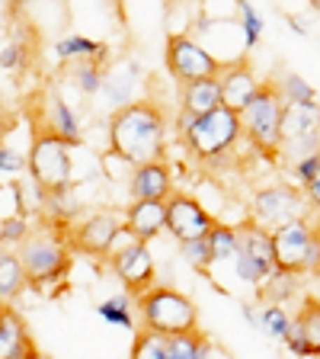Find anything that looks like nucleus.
I'll return each instance as SVG.
<instances>
[{
    "label": "nucleus",
    "mask_w": 320,
    "mask_h": 359,
    "mask_svg": "<svg viewBox=\"0 0 320 359\" xmlns=\"http://www.w3.org/2000/svg\"><path fill=\"white\" fill-rule=\"evenodd\" d=\"M167 119L157 100H134L109 116V157L122 161L128 170L154 161H167Z\"/></svg>",
    "instance_id": "nucleus-1"
},
{
    "label": "nucleus",
    "mask_w": 320,
    "mask_h": 359,
    "mask_svg": "<svg viewBox=\"0 0 320 359\" xmlns=\"http://www.w3.org/2000/svg\"><path fill=\"white\" fill-rule=\"evenodd\" d=\"M16 257H20L29 285L36 289H52L55 283L71 273V260H74V250L67 244V228L48 222H36L32 224V234L16 247Z\"/></svg>",
    "instance_id": "nucleus-2"
},
{
    "label": "nucleus",
    "mask_w": 320,
    "mask_h": 359,
    "mask_svg": "<svg viewBox=\"0 0 320 359\" xmlns=\"http://www.w3.org/2000/svg\"><path fill=\"white\" fill-rule=\"evenodd\" d=\"M134 314H138V327L154 330V334H189L199 330V308L186 292L173 289V285L157 283L144 295L134 299Z\"/></svg>",
    "instance_id": "nucleus-3"
},
{
    "label": "nucleus",
    "mask_w": 320,
    "mask_h": 359,
    "mask_svg": "<svg viewBox=\"0 0 320 359\" xmlns=\"http://www.w3.org/2000/svg\"><path fill=\"white\" fill-rule=\"evenodd\" d=\"M240 138H244L240 116L221 106V109L209 112V116L193 119L189 132L183 135L179 142H183V148H186L195 161L215 167V164H224V161H228V154L240 144Z\"/></svg>",
    "instance_id": "nucleus-4"
},
{
    "label": "nucleus",
    "mask_w": 320,
    "mask_h": 359,
    "mask_svg": "<svg viewBox=\"0 0 320 359\" xmlns=\"http://www.w3.org/2000/svg\"><path fill=\"white\" fill-rule=\"evenodd\" d=\"M71 144L61 142L58 135L48 128L32 126V142L26 154V173L36 180L45 193H58V189L74 187V157Z\"/></svg>",
    "instance_id": "nucleus-5"
},
{
    "label": "nucleus",
    "mask_w": 320,
    "mask_h": 359,
    "mask_svg": "<svg viewBox=\"0 0 320 359\" xmlns=\"http://www.w3.org/2000/svg\"><path fill=\"white\" fill-rule=\"evenodd\" d=\"M301 218H314L311 205H307L305 193L288 180H276L266 187H256L246 202V222H253L256 228L276 231L282 224L301 222Z\"/></svg>",
    "instance_id": "nucleus-6"
},
{
    "label": "nucleus",
    "mask_w": 320,
    "mask_h": 359,
    "mask_svg": "<svg viewBox=\"0 0 320 359\" xmlns=\"http://www.w3.org/2000/svg\"><path fill=\"white\" fill-rule=\"evenodd\" d=\"M272 234V254H276L279 273H291V276H314L320 260V222L317 218H301L276 228Z\"/></svg>",
    "instance_id": "nucleus-7"
},
{
    "label": "nucleus",
    "mask_w": 320,
    "mask_h": 359,
    "mask_svg": "<svg viewBox=\"0 0 320 359\" xmlns=\"http://www.w3.org/2000/svg\"><path fill=\"white\" fill-rule=\"evenodd\" d=\"M282 106L285 103L279 100L272 77H266L256 90V97L250 100V106L240 112L244 138L266 157H279L282 151Z\"/></svg>",
    "instance_id": "nucleus-8"
},
{
    "label": "nucleus",
    "mask_w": 320,
    "mask_h": 359,
    "mask_svg": "<svg viewBox=\"0 0 320 359\" xmlns=\"http://www.w3.org/2000/svg\"><path fill=\"white\" fill-rule=\"evenodd\" d=\"M164 65H167V74H170L179 87L211 81V77H218V71H221V61L195 36H189V32H170V36H167Z\"/></svg>",
    "instance_id": "nucleus-9"
},
{
    "label": "nucleus",
    "mask_w": 320,
    "mask_h": 359,
    "mask_svg": "<svg viewBox=\"0 0 320 359\" xmlns=\"http://www.w3.org/2000/svg\"><path fill=\"white\" fill-rule=\"evenodd\" d=\"M240 250L234 257V273L244 285L260 289L276 273V254H272V234L266 228H256L253 222H240Z\"/></svg>",
    "instance_id": "nucleus-10"
},
{
    "label": "nucleus",
    "mask_w": 320,
    "mask_h": 359,
    "mask_svg": "<svg viewBox=\"0 0 320 359\" xmlns=\"http://www.w3.org/2000/svg\"><path fill=\"white\" fill-rule=\"evenodd\" d=\"M122 234V215L112 209L90 212L81 222H74L67 228V244L74 254L93 257V260H109L116 244Z\"/></svg>",
    "instance_id": "nucleus-11"
},
{
    "label": "nucleus",
    "mask_w": 320,
    "mask_h": 359,
    "mask_svg": "<svg viewBox=\"0 0 320 359\" xmlns=\"http://www.w3.org/2000/svg\"><path fill=\"white\" fill-rule=\"evenodd\" d=\"M106 263H109L112 276L122 283L125 295H132V299H138V295H144L148 289L157 285V263L154 254H151V244L132 241V244L112 250V257Z\"/></svg>",
    "instance_id": "nucleus-12"
},
{
    "label": "nucleus",
    "mask_w": 320,
    "mask_h": 359,
    "mask_svg": "<svg viewBox=\"0 0 320 359\" xmlns=\"http://www.w3.org/2000/svg\"><path fill=\"white\" fill-rule=\"evenodd\" d=\"M215 224H218V218L211 215V212L205 209L195 196L183 193V189H173V196L167 199V224H164V231L170 234L176 244L209 238Z\"/></svg>",
    "instance_id": "nucleus-13"
},
{
    "label": "nucleus",
    "mask_w": 320,
    "mask_h": 359,
    "mask_svg": "<svg viewBox=\"0 0 320 359\" xmlns=\"http://www.w3.org/2000/svg\"><path fill=\"white\" fill-rule=\"evenodd\" d=\"M263 77H256L250 58H234V61H221V71H218V90H221V106L231 112H244L250 106V100L256 97Z\"/></svg>",
    "instance_id": "nucleus-14"
},
{
    "label": "nucleus",
    "mask_w": 320,
    "mask_h": 359,
    "mask_svg": "<svg viewBox=\"0 0 320 359\" xmlns=\"http://www.w3.org/2000/svg\"><path fill=\"white\" fill-rule=\"evenodd\" d=\"M282 346L291 353V359L320 356V299H314V295L301 299L298 311L291 314V327Z\"/></svg>",
    "instance_id": "nucleus-15"
},
{
    "label": "nucleus",
    "mask_w": 320,
    "mask_h": 359,
    "mask_svg": "<svg viewBox=\"0 0 320 359\" xmlns=\"http://www.w3.org/2000/svg\"><path fill=\"white\" fill-rule=\"evenodd\" d=\"M173 170L167 161L134 167L128 177V196L132 202H167L173 196Z\"/></svg>",
    "instance_id": "nucleus-16"
},
{
    "label": "nucleus",
    "mask_w": 320,
    "mask_h": 359,
    "mask_svg": "<svg viewBox=\"0 0 320 359\" xmlns=\"http://www.w3.org/2000/svg\"><path fill=\"white\" fill-rule=\"evenodd\" d=\"M39 126L48 128L52 135H58L61 142H67L71 148H81V142H83L81 116L71 109V103L61 97L58 90L45 93V112H42V119H39Z\"/></svg>",
    "instance_id": "nucleus-17"
},
{
    "label": "nucleus",
    "mask_w": 320,
    "mask_h": 359,
    "mask_svg": "<svg viewBox=\"0 0 320 359\" xmlns=\"http://www.w3.org/2000/svg\"><path fill=\"white\" fill-rule=\"evenodd\" d=\"M167 224V202H128L122 212V228L138 244H151L157 234H164Z\"/></svg>",
    "instance_id": "nucleus-18"
},
{
    "label": "nucleus",
    "mask_w": 320,
    "mask_h": 359,
    "mask_svg": "<svg viewBox=\"0 0 320 359\" xmlns=\"http://www.w3.org/2000/svg\"><path fill=\"white\" fill-rule=\"evenodd\" d=\"M36 340L29 334V324L13 305H4L0 311V359H29L36 353Z\"/></svg>",
    "instance_id": "nucleus-19"
},
{
    "label": "nucleus",
    "mask_w": 320,
    "mask_h": 359,
    "mask_svg": "<svg viewBox=\"0 0 320 359\" xmlns=\"http://www.w3.org/2000/svg\"><path fill=\"white\" fill-rule=\"evenodd\" d=\"M320 138V103H291L282 106V144Z\"/></svg>",
    "instance_id": "nucleus-20"
},
{
    "label": "nucleus",
    "mask_w": 320,
    "mask_h": 359,
    "mask_svg": "<svg viewBox=\"0 0 320 359\" xmlns=\"http://www.w3.org/2000/svg\"><path fill=\"white\" fill-rule=\"evenodd\" d=\"M52 55L61 65H81V61H93V65H109V45L99 42V39L81 36V32H71V36L58 39L52 45Z\"/></svg>",
    "instance_id": "nucleus-21"
},
{
    "label": "nucleus",
    "mask_w": 320,
    "mask_h": 359,
    "mask_svg": "<svg viewBox=\"0 0 320 359\" xmlns=\"http://www.w3.org/2000/svg\"><path fill=\"white\" fill-rule=\"evenodd\" d=\"M138 77H141V65H138L134 58H128L122 67H106L99 93L112 103V112L138 100L134 97V83H138Z\"/></svg>",
    "instance_id": "nucleus-22"
},
{
    "label": "nucleus",
    "mask_w": 320,
    "mask_h": 359,
    "mask_svg": "<svg viewBox=\"0 0 320 359\" xmlns=\"http://www.w3.org/2000/svg\"><path fill=\"white\" fill-rule=\"evenodd\" d=\"M221 109V90H218V77L211 81H199L189 87H179V112H186L189 119L209 116V112Z\"/></svg>",
    "instance_id": "nucleus-23"
},
{
    "label": "nucleus",
    "mask_w": 320,
    "mask_h": 359,
    "mask_svg": "<svg viewBox=\"0 0 320 359\" xmlns=\"http://www.w3.org/2000/svg\"><path fill=\"white\" fill-rule=\"evenodd\" d=\"M215 340L205 330H189V334H173L167 337V359H218Z\"/></svg>",
    "instance_id": "nucleus-24"
},
{
    "label": "nucleus",
    "mask_w": 320,
    "mask_h": 359,
    "mask_svg": "<svg viewBox=\"0 0 320 359\" xmlns=\"http://www.w3.org/2000/svg\"><path fill=\"white\" fill-rule=\"evenodd\" d=\"M26 289H29V276H26L20 257L16 250L4 247L0 250V305H13Z\"/></svg>",
    "instance_id": "nucleus-25"
},
{
    "label": "nucleus",
    "mask_w": 320,
    "mask_h": 359,
    "mask_svg": "<svg viewBox=\"0 0 320 359\" xmlns=\"http://www.w3.org/2000/svg\"><path fill=\"white\" fill-rule=\"evenodd\" d=\"M39 222L58 224V228H71L74 222H81V199L74 196V187L58 189V193H45V205Z\"/></svg>",
    "instance_id": "nucleus-26"
},
{
    "label": "nucleus",
    "mask_w": 320,
    "mask_h": 359,
    "mask_svg": "<svg viewBox=\"0 0 320 359\" xmlns=\"http://www.w3.org/2000/svg\"><path fill=\"white\" fill-rule=\"evenodd\" d=\"M256 299L263 305H288V302L301 299V276H291V273H272L266 283L256 289Z\"/></svg>",
    "instance_id": "nucleus-27"
},
{
    "label": "nucleus",
    "mask_w": 320,
    "mask_h": 359,
    "mask_svg": "<svg viewBox=\"0 0 320 359\" xmlns=\"http://www.w3.org/2000/svg\"><path fill=\"white\" fill-rule=\"evenodd\" d=\"M97 314L103 318V324L109 327H119V330H138V314H134V299L119 292V295H112V299H103L97 305Z\"/></svg>",
    "instance_id": "nucleus-28"
},
{
    "label": "nucleus",
    "mask_w": 320,
    "mask_h": 359,
    "mask_svg": "<svg viewBox=\"0 0 320 359\" xmlns=\"http://www.w3.org/2000/svg\"><path fill=\"white\" fill-rule=\"evenodd\" d=\"M209 247L215 263H234V257L240 250V228L228 222H218L209 234Z\"/></svg>",
    "instance_id": "nucleus-29"
},
{
    "label": "nucleus",
    "mask_w": 320,
    "mask_h": 359,
    "mask_svg": "<svg viewBox=\"0 0 320 359\" xmlns=\"http://www.w3.org/2000/svg\"><path fill=\"white\" fill-rule=\"evenodd\" d=\"M272 83H276V93H279V100H282L285 106L314 103V100H317V90H314L301 74H295V71H285V74L272 77Z\"/></svg>",
    "instance_id": "nucleus-30"
},
{
    "label": "nucleus",
    "mask_w": 320,
    "mask_h": 359,
    "mask_svg": "<svg viewBox=\"0 0 320 359\" xmlns=\"http://www.w3.org/2000/svg\"><path fill=\"white\" fill-rule=\"evenodd\" d=\"M263 26H266V22H263L260 10H256L250 0H237V29H240V42H244V55L260 45Z\"/></svg>",
    "instance_id": "nucleus-31"
},
{
    "label": "nucleus",
    "mask_w": 320,
    "mask_h": 359,
    "mask_svg": "<svg viewBox=\"0 0 320 359\" xmlns=\"http://www.w3.org/2000/svg\"><path fill=\"white\" fill-rule=\"evenodd\" d=\"M288 327H291L288 308H282V305H260V334H266L269 340H276V344H285Z\"/></svg>",
    "instance_id": "nucleus-32"
},
{
    "label": "nucleus",
    "mask_w": 320,
    "mask_h": 359,
    "mask_svg": "<svg viewBox=\"0 0 320 359\" xmlns=\"http://www.w3.org/2000/svg\"><path fill=\"white\" fill-rule=\"evenodd\" d=\"M128 359H167V337L138 327L132 334V353H128Z\"/></svg>",
    "instance_id": "nucleus-33"
},
{
    "label": "nucleus",
    "mask_w": 320,
    "mask_h": 359,
    "mask_svg": "<svg viewBox=\"0 0 320 359\" xmlns=\"http://www.w3.org/2000/svg\"><path fill=\"white\" fill-rule=\"evenodd\" d=\"M71 83L81 90L83 97H97L99 87H103V74L106 67L103 65H93V61H81V65H71Z\"/></svg>",
    "instance_id": "nucleus-34"
},
{
    "label": "nucleus",
    "mask_w": 320,
    "mask_h": 359,
    "mask_svg": "<svg viewBox=\"0 0 320 359\" xmlns=\"http://www.w3.org/2000/svg\"><path fill=\"white\" fill-rule=\"evenodd\" d=\"M179 257L195 269V273H209L215 266L211 260V247H209V238H199V241H186V244H179Z\"/></svg>",
    "instance_id": "nucleus-35"
},
{
    "label": "nucleus",
    "mask_w": 320,
    "mask_h": 359,
    "mask_svg": "<svg viewBox=\"0 0 320 359\" xmlns=\"http://www.w3.org/2000/svg\"><path fill=\"white\" fill-rule=\"evenodd\" d=\"M26 154L29 151L13 148V144H0V180H20L26 173Z\"/></svg>",
    "instance_id": "nucleus-36"
},
{
    "label": "nucleus",
    "mask_w": 320,
    "mask_h": 359,
    "mask_svg": "<svg viewBox=\"0 0 320 359\" xmlns=\"http://www.w3.org/2000/svg\"><path fill=\"white\" fill-rule=\"evenodd\" d=\"M20 215H22V202H20L16 180H0V224L10 222V218H20Z\"/></svg>",
    "instance_id": "nucleus-37"
},
{
    "label": "nucleus",
    "mask_w": 320,
    "mask_h": 359,
    "mask_svg": "<svg viewBox=\"0 0 320 359\" xmlns=\"http://www.w3.org/2000/svg\"><path fill=\"white\" fill-rule=\"evenodd\" d=\"M29 65V45H22V39H13L0 48V67L4 71H22Z\"/></svg>",
    "instance_id": "nucleus-38"
},
{
    "label": "nucleus",
    "mask_w": 320,
    "mask_h": 359,
    "mask_svg": "<svg viewBox=\"0 0 320 359\" xmlns=\"http://www.w3.org/2000/svg\"><path fill=\"white\" fill-rule=\"evenodd\" d=\"M32 224L36 222H29V218H10V222H4L0 224V234H4V247H10V250H16V247L22 244V241L32 234Z\"/></svg>",
    "instance_id": "nucleus-39"
},
{
    "label": "nucleus",
    "mask_w": 320,
    "mask_h": 359,
    "mask_svg": "<svg viewBox=\"0 0 320 359\" xmlns=\"http://www.w3.org/2000/svg\"><path fill=\"white\" fill-rule=\"evenodd\" d=\"M301 193H305V199H307V205H311L314 215H320V167H317V173H314V180L301 189Z\"/></svg>",
    "instance_id": "nucleus-40"
},
{
    "label": "nucleus",
    "mask_w": 320,
    "mask_h": 359,
    "mask_svg": "<svg viewBox=\"0 0 320 359\" xmlns=\"http://www.w3.org/2000/svg\"><path fill=\"white\" fill-rule=\"evenodd\" d=\"M285 22H288V29L295 32V36L305 39L307 32H311V22H307V16H298V13H285Z\"/></svg>",
    "instance_id": "nucleus-41"
},
{
    "label": "nucleus",
    "mask_w": 320,
    "mask_h": 359,
    "mask_svg": "<svg viewBox=\"0 0 320 359\" xmlns=\"http://www.w3.org/2000/svg\"><path fill=\"white\" fill-rule=\"evenodd\" d=\"M240 314H244V321L250 324L253 330H260V308L253 302H240Z\"/></svg>",
    "instance_id": "nucleus-42"
},
{
    "label": "nucleus",
    "mask_w": 320,
    "mask_h": 359,
    "mask_svg": "<svg viewBox=\"0 0 320 359\" xmlns=\"http://www.w3.org/2000/svg\"><path fill=\"white\" fill-rule=\"evenodd\" d=\"M10 132H13V119H10L7 112L0 109V144H7V138H10Z\"/></svg>",
    "instance_id": "nucleus-43"
},
{
    "label": "nucleus",
    "mask_w": 320,
    "mask_h": 359,
    "mask_svg": "<svg viewBox=\"0 0 320 359\" xmlns=\"http://www.w3.org/2000/svg\"><path fill=\"white\" fill-rule=\"evenodd\" d=\"M32 359H52V356H45L42 350H36V353H32Z\"/></svg>",
    "instance_id": "nucleus-44"
},
{
    "label": "nucleus",
    "mask_w": 320,
    "mask_h": 359,
    "mask_svg": "<svg viewBox=\"0 0 320 359\" xmlns=\"http://www.w3.org/2000/svg\"><path fill=\"white\" fill-rule=\"evenodd\" d=\"M314 279H320V260H317V269H314Z\"/></svg>",
    "instance_id": "nucleus-45"
},
{
    "label": "nucleus",
    "mask_w": 320,
    "mask_h": 359,
    "mask_svg": "<svg viewBox=\"0 0 320 359\" xmlns=\"http://www.w3.org/2000/svg\"><path fill=\"white\" fill-rule=\"evenodd\" d=\"M0 250H4V234H0Z\"/></svg>",
    "instance_id": "nucleus-46"
},
{
    "label": "nucleus",
    "mask_w": 320,
    "mask_h": 359,
    "mask_svg": "<svg viewBox=\"0 0 320 359\" xmlns=\"http://www.w3.org/2000/svg\"><path fill=\"white\" fill-rule=\"evenodd\" d=\"M0 311H4V305H0Z\"/></svg>",
    "instance_id": "nucleus-47"
},
{
    "label": "nucleus",
    "mask_w": 320,
    "mask_h": 359,
    "mask_svg": "<svg viewBox=\"0 0 320 359\" xmlns=\"http://www.w3.org/2000/svg\"><path fill=\"white\" fill-rule=\"evenodd\" d=\"M314 359H320V356H314Z\"/></svg>",
    "instance_id": "nucleus-48"
}]
</instances>
